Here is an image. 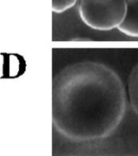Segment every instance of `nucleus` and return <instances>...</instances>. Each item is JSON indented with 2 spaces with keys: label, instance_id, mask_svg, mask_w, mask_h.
Returning <instances> with one entry per match:
<instances>
[{
  "label": "nucleus",
  "instance_id": "nucleus-1",
  "mask_svg": "<svg viewBox=\"0 0 138 156\" xmlns=\"http://www.w3.org/2000/svg\"><path fill=\"white\" fill-rule=\"evenodd\" d=\"M126 112V93L118 74L95 61L66 66L52 80V123L73 142L109 137Z\"/></svg>",
  "mask_w": 138,
  "mask_h": 156
},
{
  "label": "nucleus",
  "instance_id": "nucleus-3",
  "mask_svg": "<svg viewBox=\"0 0 138 156\" xmlns=\"http://www.w3.org/2000/svg\"><path fill=\"white\" fill-rule=\"evenodd\" d=\"M126 15L118 29L129 37H138V0H126Z\"/></svg>",
  "mask_w": 138,
  "mask_h": 156
},
{
  "label": "nucleus",
  "instance_id": "nucleus-5",
  "mask_svg": "<svg viewBox=\"0 0 138 156\" xmlns=\"http://www.w3.org/2000/svg\"><path fill=\"white\" fill-rule=\"evenodd\" d=\"M77 0H52V11L54 13H63L75 5Z\"/></svg>",
  "mask_w": 138,
  "mask_h": 156
},
{
  "label": "nucleus",
  "instance_id": "nucleus-4",
  "mask_svg": "<svg viewBox=\"0 0 138 156\" xmlns=\"http://www.w3.org/2000/svg\"><path fill=\"white\" fill-rule=\"evenodd\" d=\"M128 94L132 109L138 116V63L134 67L129 76Z\"/></svg>",
  "mask_w": 138,
  "mask_h": 156
},
{
  "label": "nucleus",
  "instance_id": "nucleus-2",
  "mask_svg": "<svg viewBox=\"0 0 138 156\" xmlns=\"http://www.w3.org/2000/svg\"><path fill=\"white\" fill-rule=\"evenodd\" d=\"M127 11L126 0H80L79 15L89 27L108 31L124 21Z\"/></svg>",
  "mask_w": 138,
  "mask_h": 156
}]
</instances>
